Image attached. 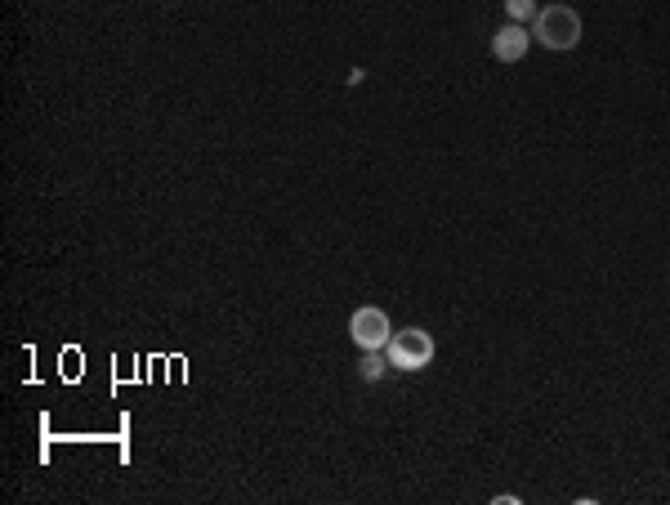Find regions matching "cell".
<instances>
[{
  "label": "cell",
  "instance_id": "cell-6",
  "mask_svg": "<svg viewBox=\"0 0 670 505\" xmlns=\"http://www.w3.org/2000/svg\"><path fill=\"white\" fill-rule=\"evenodd\" d=\"M362 380H380V371H385V362H380V354H367V358H362Z\"/></svg>",
  "mask_w": 670,
  "mask_h": 505
},
{
  "label": "cell",
  "instance_id": "cell-1",
  "mask_svg": "<svg viewBox=\"0 0 670 505\" xmlns=\"http://www.w3.org/2000/svg\"><path fill=\"white\" fill-rule=\"evenodd\" d=\"M532 41L545 45V50H577L581 45V18L572 5H545L541 14L532 18Z\"/></svg>",
  "mask_w": 670,
  "mask_h": 505
},
{
  "label": "cell",
  "instance_id": "cell-5",
  "mask_svg": "<svg viewBox=\"0 0 670 505\" xmlns=\"http://www.w3.org/2000/svg\"><path fill=\"white\" fill-rule=\"evenodd\" d=\"M505 14H510V23H528L541 9H536V0H505Z\"/></svg>",
  "mask_w": 670,
  "mask_h": 505
},
{
  "label": "cell",
  "instance_id": "cell-4",
  "mask_svg": "<svg viewBox=\"0 0 670 505\" xmlns=\"http://www.w3.org/2000/svg\"><path fill=\"white\" fill-rule=\"evenodd\" d=\"M528 23H505L501 32L492 36V59L496 63H519L528 54Z\"/></svg>",
  "mask_w": 670,
  "mask_h": 505
},
{
  "label": "cell",
  "instance_id": "cell-3",
  "mask_svg": "<svg viewBox=\"0 0 670 505\" xmlns=\"http://www.w3.org/2000/svg\"><path fill=\"white\" fill-rule=\"evenodd\" d=\"M389 336H394V322H389V313L380 309V304H362V309H353L349 340L362 349V354H380V349L389 345Z\"/></svg>",
  "mask_w": 670,
  "mask_h": 505
},
{
  "label": "cell",
  "instance_id": "cell-2",
  "mask_svg": "<svg viewBox=\"0 0 670 505\" xmlns=\"http://www.w3.org/2000/svg\"><path fill=\"white\" fill-rule=\"evenodd\" d=\"M385 358H389V367H398V371H425L429 362H434V336L420 327L394 331L385 345Z\"/></svg>",
  "mask_w": 670,
  "mask_h": 505
}]
</instances>
